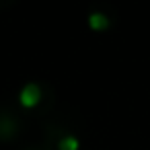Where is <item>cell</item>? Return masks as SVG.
Listing matches in <instances>:
<instances>
[{"instance_id":"obj_1","label":"cell","mask_w":150,"mask_h":150,"mask_svg":"<svg viewBox=\"0 0 150 150\" xmlns=\"http://www.w3.org/2000/svg\"><path fill=\"white\" fill-rule=\"evenodd\" d=\"M39 99H41V88H39L37 84L29 82V84H25V86L21 88L19 101H21L23 107H35V105L39 103Z\"/></svg>"},{"instance_id":"obj_2","label":"cell","mask_w":150,"mask_h":150,"mask_svg":"<svg viewBox=\"0 0 150 150\" xmlns=\"http://www.w3.org/2000/svg\"><path fill=\"white\" fill-rule=\"evenodd\" d=\"M88 25H91L93 31H103V29L109 27V19H107L103 13H93V15L88 17Z\"/></svg>"},{"instance_id":"obj_3","label":"cell","mask_w":150,"mask_h":150,"mask_svg":"<svg viewBox=\"0 0 150 150\" xmlns=\"http://www.w3.org/2000/svg\"><path fill=\"white\" fill-rule=\"evenodd\" d=\"M78 140L74 138V136H66V138H62L60 140V144H58V148L60 150H78Z\"/></svg>"}]
</instances>
